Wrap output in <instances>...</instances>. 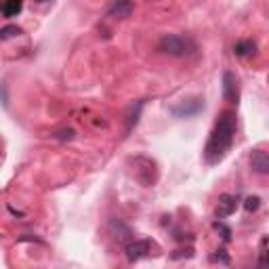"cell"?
<instances>
[{"mask_svg":"<svg viewBox=\"0 0 269 269\" xmlns=\"http://www.w3.org/2000/svg\"><path fill=\"white\" fill-rule=\"evenodd\" d=\"M234 137H236V114L234 112H223L214 124V129L208 137L204 158L208 164H217L225 158L229 148L234 145Z\"/></svg>","mask_w":269,"mask_h":269,"instance_id":"1","label":"cell"},{"mask_svg":"<svg viewBox=\"0 0 269 269\" xmlns=\"http://www.w3.org/2000/svg\"><path fill=\"white\" fill-rule=\"evenodd\" d=\"M158 51L170 57H189L193 55L198 46L189 38V36H179V34H164L158 42Z\"/></svg>","mask_w":269,"mask_h":269,"instance_id":"2","label":"cell"},{"mask_svg":"<svg viewBox=\"0 0 269 269\" xmlns=\"http://www.w3.org/2000/svg\"><path fill=\"white\" fill-rule=\"evenodd\" d=\"M129 164L133 166L131 168L133 177L137 179L143 187H152V185L158 183L160 173H158V164L154 162L152 158H148V156H135V158L129 160Z\"/></svg>","mask_w":269,"mask_h":269,"instance_id":"3","label":"cell"},{"mask_svg":"<svg viewBox=\"0 0 269 269\" xmlns=\"http://www.w3.org/2000/svg\"><path fill=\"white\" fill-rule=\"evenodd\" d=\"M204 110V101L200 97H193V99H187V101H181L179 105H175L170 114L175 118H191L195 114H200Z\"/></svg>","mask_w":269,"mask_h":269,"instance_id":"4","label":"cell"},{"mask_svg":"<svg viewBox=\"0 0 269 269\" xmlns=\"http://www.w3.org/2000/svg\"><path fill=\"white\" fill-rule=\"evenodd\" d=\"M152 248L154 242L152 240H135L127 244V257L129 261H139V259H145L152 255Z\"/></svg>","mask_w":269,"mask_h":269,"instance_id":"5","label":"cell"},{"mask_svg":"<svg viewBox=\"0 0 269 269\" xmlns=\"http://www.w3.org/2000/svg\"><path fill=\"white\" fill-rule=\"evenodd\" d=\"M223 95L229 103H238L240 99V86L234 71H223Z\"/></svg>","mask_w":269,"mask_h":269,"instance_id":"6","label":"cell"},{"mask_svg":"<svg viewBox=\"0 0 269 269\" xmlns=\"http://www.w3.org/2000/svg\"><path fill=\"white\" fill-rule=\"evenodd\" d=\"M250 168L257 175H269V154L267 152H261V150H255L250 154Z\"/></svg>","mask_w":269,"mask_h":269,"instance_id":"7","label":"cell"},{"mask_svg":"<svg viewBox=\"0 0 269 269\" xmlns=\"http://www.w3.org/2000/svg\"><path fill=\"white\" fill-rule=\"evenodd\" d=\"M238 208V198L231 193H223L219 195V204H217V214L223 219V217H229V214H234Z\"/></svg>","mask_w":269,"mask_h":269,"instance_id":"8","label":"cell"},{"mask_svg":"<svg viewBox=\"0 0 269 269\" xmlns=\"http://www.w3.org/2000/svg\"><path fill=\"white\" fill-rule=\"evenodd\" d=\"M133 11H135V5H133V3L120 0V3L110 5V9H107V15H110V17H116V19H127V17L133 15Z\"/></svg>","mask_w":269,"mask_h":269,"instance_id":"9","label":"cell"},{"mask_svg":"<svg viewBox=\"0 0 269 269\" xmlns=\"http://www.w3.org/2000/svg\"><path fill=\"white\" fill-rule=\"evenodd\" d=\"M110 234L116 238V240H127L129 236H131V227L129 225H124L120 219H114L112 223H110Z\"/></svg>","mask_w":269,"mask_h":269,"instance_id":"10","label":"cell"},{"mask_svg":"<svg viewBox=\"0 0 269 269\" xmlns=\"http://www.w3.org/2000/svg\"><path fill=\"white\" fill-rule=\"evenodd\" d=\"M234 53L238 57H253L257 53V44L253 40H240V42H236Z\"/></svg>","mask_w":269,"mask_h":269,"instance_id":"11","label":"cell"},{"mask_svg":"<svg viewBox=\"0 0 269 269\" xmlns=\"http://www.w3.org/2000/svg\"><path fill=\"white\" fill-rule=\"evenodd\" d=\"M141 110H143V101H139L137 105H133V110H131V114H129V120H127V122H129V124H127V133H131V131L137 127Z\"/></svg>","mask_w":269,"mask_h":269,"instance_id":"12","label":"cell"},{"mask_svg":"<svg viewBox=\"0 0 269 269\" xmlns=\"http://www.w3.org/2000/svg\"><path fill=\"white\" fill-rule=\"evenodd\" d=\"M21 9H23L21 3H17V0H11V3H5V5H3V15H5V17H17V15L21 13Z\"/></svg>","mask_w":269,"mask_h":269,"instance_id":"13","label":"cell"},{"mask_svg":"<svg viewBox=\"0 0 269 269\" xmlns=\"http://www.w3.org/2000/svg\"><path fill=\"white\" fill-rule=\"evenodd\" d=\"M21 34V28L17 26H5L3 30H0V40H9L13 38V36H19Z\"/></svg>","mask_w":269,"mask_h":269,"instance_id":"14","label":"cell"},{"mask_svg":"<svg viewBox=\"0 0 269 269\" xmlns=\"http://www.w3.org/2000/svg\"><path fill=\"white\" fill-rule=\"evenodd\" d=\"M53 137H55L57 141H71V139L76 137V131L74 129H61V131H57Z\"/></svg>","mask_w":269,"mask_h":269,"instance_id":"15","label":"cell"},{"mask_svg":"<svg viewBox=\"0 0 269 269\" xmlns=\"http://www.w3.org/2000/svg\"><path fill=\"white\" fill-rule=\"evenodd\" d=\"M259 206H261V200L257 198V195H250V198L244 200V208H246V212H255Z\"/></svg>","mask_w":269,"mask_h":269,"instance_id":"16","label":"cell"},{"mask_svg":"<svg viewBox=\"0 0 269 269\" xmlns=\"http://www.w3.org/2000/svg\"><path fill=\"white\" fill-rule=\"evenodd\" d=\"M214 227H217V229H221V231H223V240H225V242H229V238H231V231H229V229H227L223 223H214Z\"/></svg>","mask_w":269,"mask_h":269,"instance_id":"17","label":"cell"},{"mask_svg":"<svg viewBox=\"0 0 269 269\" xmlns=\"http://www.w3.org/2000/svg\"><path fill=\"white\" fill-rule=\"evenodd\" d=\"M214 261H221V263H225V265L229 263V257L225 255V250H223V248H221V250H217V255H214Z\"/></svg>","mask_w":269,"mask_h":269,"instance_id":"18","label":"cell"},{"mask_svg":"<svg viewBox=\"0 0 269 269\" xmlns=\"http://www.w3.org/2000/svg\"><path fill=\"white\" fill-rule=\"evenodd\" d=\"M265 265L269 267V250H267V253H265Z\"/></svg>","mask_w":269,"mask_h":269,"instance_id":"19","label":"cell"}]
</instances>
